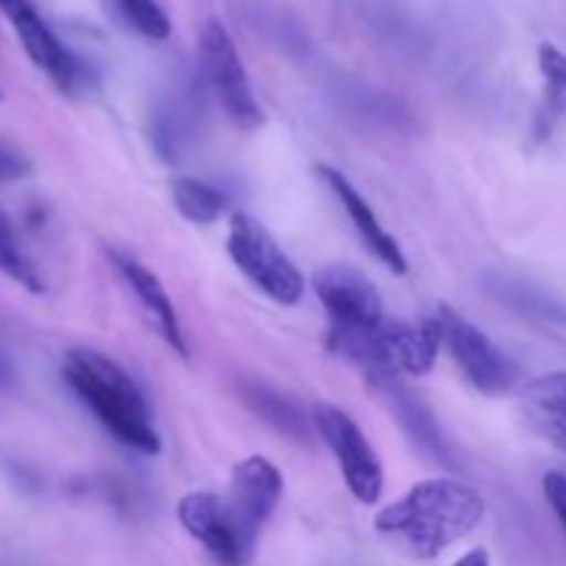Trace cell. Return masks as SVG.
<instances>
[{"mask_svg": "<svg viewBox=\"0 0 566 566\" xmlns=\"http://www.w3.org/2000/svg\"><path fill=\"white\" fill-rule=\"evenodd\" d=\"M442 329V346L453 357V363L462 368L470 385L484 396H503L512 392L520 379V368L464 315L457 310L440 304L434 315Z\"/></svg>", "mask_w": 566, "mask_h": 566, "instance_id": "7", "label": "cell"}, {"mask_svg": "<svg viewBox=\"0 0 566 566\" xmlns=\"http://www.w3.org/2000/svg\"><path fill=\"white\" fill-rule=\"evenodd\" d=\"M453 566H492V562H490V553H486L484 547H473V551L464 553V556Z\"/></svg>", "mask_w": 566, "mask_h": 566, "instance_id": "21", "label": "cell"}, {"mask_svg": "<svg viewBox=\"0 0 566 566\" xmlns=\"http://www.w3.org/2000/svg\"><path fill=\"white\" fill-rule=\"evenodd\" d=\"M484 514L486 501L473 486L451 479H426L381 509L374 525L398 551L429 562L473 534Z\"/></svg>", "mask_w": 566, "mask_h": 566, "instance_id": "1", "label": "cell"}, {"mask_svg": "<svg viewBox=\"0 0 566 566\" xmlns=\"http://www.w3.org/2000/svg\"><path fill=\"white\" fill-rule=\"evenodd\" d=\"M227 252L243 276L260 293L282 307H293L304 296V276L274 241L269 230L249 213H232Z\"/></svg>", "mask_w": 566, "mask_h": 566, "instance_id": "4", "label": "cell"}, {"mask_svg": "<svg viewBox=\"0 0 566 566\" xmlns=\"http://www.w3.org/2000/svg\"><path fill=\"white\" fill-rule=\"evenodd\" d=\"M282 490H285V481L271 459L249 457L232 468L230 497L224 503L247 558L254 556L260 531L274 514Z\"/></svg>", "mask_w": 566, "mask_h": 566, "instance_id": "8", "label": "cell"}, {"mask_svg": "<svg viewBox=\"0 0 566 566\" xmlns=\"http://www.w3.org/2000/svg\"><path fill=\"white\" fill-rule=\"evenodd\" d=\"M539 72L545 81V108L553 119H566V53L553 42L539 44Z\"/></svg>", "mask_w": 566, "mask_h": 566, "instance_id": "18", "label": "cell"}, {"mask_svg": "<svg viewBox=\"0 0 566 566\" xmlns=\"http://www.w3.org/2000/svg\"><path fill=\"white\" fill-rule=\"evenodd\" d=\"M520 409L534 434L566 453V374H547L531 381L520 396Z\"/></svg>", "mask_w": 566, "mask_h": 566, "instance_id": "13", "label": "cell"}, {"mask_svg": "<svg viewBox=\"0 0 566 566\" xmlns=\"http://www.w3.org/2000/svg\"><path fill=\"white\" fill-rule=\"evenodd\" d=\"M177 517L188 531V536L199 542L221 566H247L243 547L238 542L235 525H232L227 503L213 492H188L177 503Z\"/></svg>", "mask_w": 566, "mask_h": 566, "instance_id": "10", "label": "cell"}, {"mask_svg": "<svg viewBox=\"0 0 566 566\" xmlns=\"http://www.w3.org/2000/svg\"><path fill=\"white\" fill-rule=\"evenodd\" d=\"M199 70L205 83L219 99L227 119L241 130H258L265 122L263 108L254 97L252 81L243 66L241 53L221 20H208L199 33Z\"/></svg>", "mask_w": 566, "mask_h": 566, "instance_id": "5", "label": "cell"}, {"mask_svg": "<svg viewBox=\"0 0 566 566\" xmlns=\"http://www.w3.org/2000/svg\"><path fill=\"white\" fill-rule=\"evenodd\" d=\"M111 260H114L116 271L125 276L130 291L136 293V298L142 302L144 313L149 315V321L155 324L158 335L169 343L171 352L180 354L182 359H188V343L186 337H182L180 315H177L175 302H171V296L166 293V287L160 285L158 276H155L149 269H144L138 260L125 258V254L119 252H111Z\"/></svg>", "mask_w": 566, "mask_h": 566, "instance_id": "12", "label": "cell"}, {"mask_svg": "<svg viewBox=\"0 0 566 566\" xmlns=\"http://www.w3.org/2000/svg\"><path fill=\"white\" fill-rule=\"evenodd\" d=\"M442 329L437 318L420 324L385 318L370 329H329V348L374 379L426 376L437 363Z\"/></svg>", "mask_w": 566, "mask_h": 566, "instance_id": "3", "label": "cell"}, {"mask_svg": "<svg viewBox=\"0 0 566 566\" xmlns=\"http://www.w3.org/2000/svg\"><path fill=\"white\" fill-rule=\"evenodd\" d=\"M0 103H3V92H0Z\"/></svg>", "mask_w": 566, "mask_h": 566, "instance_id": "23", "label": "cell"}, {"mask_svg": "<svg viewBox=\"0 0 566 566\" xmlns=\"http://www.w3.org/2000/svg\"><path fill=\"white\" fill-rule=\"evenodd\" d=\"M28 175H31V160L25 158V153L0 138V182H14Z\"/></svg>", "mask_w": 566, "mask_h": 566, "instance_id": "19", "label": "cell"}, {"mask_svg": "<svg viewBox=\"0 0 566 566\" xmlns=\"http://www.w3.org/2000/svg\"><path fill=\"white\" fill-rule=\"evenodd\" d=\"M171 199H175L177 213L191 224H213L227 210L224 193L213 186L193 177H175L171 180Z\"/></svg>", "mask_w": 566, "mask_h": 566, "instance_id": "15", "label": "cell"}, {"mask_svg": "<svg viewBox=\"0 0 566 566\" xmlns=\"http://www.w3.org/2000/svg\"><path fill=\"white\" fill-rule=\"evenodd\" d=\"M9 379H11V365L0 357V387L9 385Z\"/></svg>", "mask_w": 566, "mask_h": 566, "instance_id": "22", "label": "cell"}, {"mask_svg": "<svg viewBox=\"0 0 566 566\" xmlns=\"http://www.w3.org/2000/svg\"><path fill=\"white\" fill-rule=\"evenodd\" d=\"M315 171H318L321 180L332 188V193L337 197V202L343 205V210L348 213L352 224L357 227V232H359V238H363L365 247H368L370 252H374L376 258H379L381 263L392 271V274H398V276L407 274L409 271L407 254H403V249L398 247L396 238H392L390 232L381 227V221L376 219L374 208L365 202V197L357 191V188H354V182L348 180L340 169H335V166L321 164Z\"/></svg>", "mask_w": 566, "mask_h": 566, "instance_id": "11", "label": "cell"}, {"mask_svg": "<svg viewBox=\"0 0 566 566\" xmlns=\"http://www.w3.org/2000/svg\"><path fill=\"white\" fill-rule=\"evenodd\" d=\"M0 271H3L9 280H14L17 285L25 287V291H44L42 276H39L36 265H33L31 258L25 254V249H22L20 238H17L14 232V224H11L3 208H0Z\"/></svg>", "mask_w": 566, "mask_h": 566, "instance_id": "16", "label": "cell"}, {"mask_svg": "<svg viewBox=\"0 0 566 566\" xmlns=\"http://www.w3.org/2000/svg\"><path fill=\"white\" fill-rule=\"evenodd\" d=\"M542 490H545L547 503H551V509L556 512L566 536V475L558 473V470H551V473H545V479H542Z\"/></svg>", "mask_w": 566, "mask_h": 566, "instance_id": "20", "label": "cell"}, {"mask_svg": "<svg viewBox=\"0 0 566 566\" xmlns=\"http://www.w3.org/2000/svg\"><path fill=\"white\" fill-rule=\"evenodd\" d=\"M108 3L138 36L149 42H164L171 36V20L158 0H108Z\"/></svg>", "mask_w": 566, "mask_h": 566, "instance_id": "17", "label": "cell"}, {"mask_svg": "<svg viewBox=\"0 0 566 566\" xmlns=\"http://www.w3.org/2000/svg\"><path fill=\"white\" fill-rule=\"evenodd\" d=\"M61 374L77 401L114 440L144 457H158L160 434L153 426V412L144 401V392L114 359L94 348H72Z\"/></svg>", "mask_w": 566, "mask_h": 566, "instance_id": "2", "label": "cell"}, {"mask_svg": "<svg viewBox=\"0 0 566 566\" xmlns=\"http://www.w3.org/2000/svg\"><path fill=\"white\" fill-rule=\"evenodd\" d=\"M313 291L332 318V329H370L385 321L381 293L352 265H324L315 271Z\"/></svg>", "mask_w": 566, "mask_h": 566, "instance_id": "9", "label": "cell"}, {"mask_svg": "<svg viewBox=\"0 0 566 566\" xmlns=\"http://www.w3.org/2000/svg\"><path fill=\"white\" fill-rule=\"evenodd\" d=\"M313 426L337 459L343 481L365 506H374L381 501L385 492V470H381L379 457L370 448L368 437L363 434L357 423L335 403L318 401L313 407Z\"/></svg>", "mask_w": 566, "mask_h": 566, "instance_id": "6", "label": "cell"}, {"mask_svg": "<svg viewBox=\"0 0 566 566\" xmlns=\"http://www.w3.org/2000/svg\"><path fill=\"white\" fill-rule=\"evenodd\" d=\"M243 398H247L249 407L260 415L263 420H269L274 429H280L282 434L293 437V440L304 442L310 434L307 415L296 407L293 401H287L285 396L274 392L265 385H243Z\"/></svg>", "mask_w": 566, "mask_h": 566, "instance_id": "14", "label": "cell"}]
</instances>
